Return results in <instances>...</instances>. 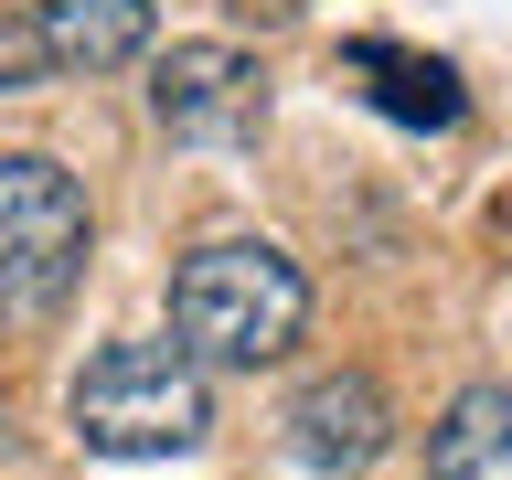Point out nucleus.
I'll return each instance as SVG.
<instances>
[{
    "instance_id": "nucleus-1",
    "label": "nucleus",
    "mask_w": 512,
    "mask_h": 480,
    "mask_svg": "<svg viewBox=\"0 0 512 480\" xmlns=\"http://www.w3.org/2000/svg\"><path fill=\"white\" fill-rule=\"evenodd\" d=\"M310 331V278L267 235H203L171 267V342L203 374H256Z\"/></svg>"
},
{
    "instance_id": "nucleus-2",
    "label": "nucleus",
    "mask_w": 512,
    "mask_h": 480,
    "mask_svg": "<svg viewBox=\"0 0 512 480\" xmlns=\"http://www.w3.org/2000/svg\"><path fill=\"white\" fill-rule=\"evenodd\" d=\"M64 416L96 459H182L214 427V395H203V363L182 342H107L75 374Z\"/></svg>"
},
{
    "instance_id": "nucleus-3",
    "label": "nucleus",
    "mask_w": 512,
    "mask_h": 480,
    "mask_svg": "<svg viewBox=\"0 0 512 480\" xmlns=\"http://www.w3.org/2000/svg\"><path fill=\"white\" fill-rule=\"evenodd\" d=\"M86 182L43 150H0V331L54 320L86 278Z\"/></svg>"
},
{
    "instance_id": "nucleus-4",
    "label": "nucleus",
    "mask_w": 512,
    "mask_h": 480,
    "mask_svg": "<svg viewBox=\"0 0 512 480\" xmlns=\"http://www.w3.org/2000/svg\"><path fill=\"white\" fill-rule=\"evenodd\" d=\"M150 118L182 150H246L256 128H267V75L235 43H171L150 64Z\"/></svg>"
},
{
    "instance_id": "nucleus-5",
    "label": "nucleus",
    "mask_w": 512,
    "mask_h": 480,
    "mask_svg": "<svg viewBox=\"0 0 512 480\" xmlns=\"http://www.w3.org/2000/svg\"><path fill=\"white\" fill-rule=\"evenodd\" d=\"M288 459L320 480H352V470H374L384 448H395V406H384V384L374 374H320L288 395Z\"/></svg>"
},
{
    "instance_id": "nucleus-6",
    "label": "nucleus",
    "mask_w": 512,
    "mask_h": 480,
    "mask_svg": "<svg viewBox=\"0 0 512 480\" xmlns=\"http://www.w3.org/2000/svg\"><path fill=\"white\" fill-rule=\"evenodd\" d=\"M342 75L363 96H374L395 128H459L470 118V96H459V75H448L438 54H406V43H384V32H363V43H342Z\"/></svg>"
},
{
    "instance_id": "nucleus-7",
    "label": "nucleus",
    "mask_w": 512,
    "mask_h": 480,
    "mask_svg": "<svg viewBox=\"0 0 512 480\" xmlns=\"http://www.w3.org/2000/svg\"><path fill=\"white\" fill-rule=\"evenodd\" d=\"M32 32L54 75H118L150 54V0H32Z\"/></svg>"
},
{
    "instance_id": "nucleus-8",
    "label": "nucleus",
    "mask_w": 512,
    "mask_h": 480,
    "mask_svg": "<svg viewBox=\"0 0 512 480\" xmlns=\"http://www.w3.org/2000/svg\"><path fill=\"white\" fill-rule=\"evenodd\" d=\"M427 480H512V384H470V395L438 406Z\"/></svg>"
},
{
    "instance_id": "nucleus-9",
    "label": "nucleus",
    "mask_w": 512,
    "mask_h": 480,
    "mask_svg": "<svg viewBox=\"0 0 512 480\" xmlns=\"http://www.w3.org/2000/svg\"><path fill=\"white\" fill-rule=\"evenodd\" d=\"M54 64H43V32H32V11H0V96L43 86Z\"/></svg>"
},
{
    "instance_id": "nucleus-10",
    "label": "nucleus",
    "mask_w": 512,
    "mask_h": 480,
    "mask_svg": "<svg viewBox=\"0 0 512 480\" xmlns=\"http://www.w3.org/2000/svg\"><path fill=\"white\" fill-rule=\"evenodd\" d=\"M235 11H246V22H299L310 0H235Z\"/></svg>"
},
{
    "instance_id": "nucleus-11",
    "label": "nucleus",
    "mask_w": 512,
    "mask_h": 480,
    "mask_svg": "<svg viewBox=\"0 0 512 480\" xmlns=\"http://www.w3.org/2000/svg\"><path fill=\"white\" fill-rule=\"evenodd\" d=\"M491 235H502V246H512V203H502V214H491Z\"/></svg>"
}]
</instances>
